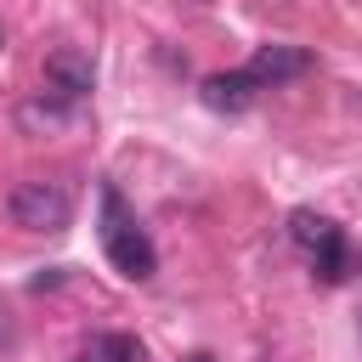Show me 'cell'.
<instances>
[{"mask_svg": "<svg viewBox=\"0 0 362 362\" xmlns=\"http://www.w3.org/2000/svg\"><path fill=\"white\" fill-rule=\"evenodd\" d=\"M311 266H317L322 283H345V277H351V249H345V232H339V226L311 249Z\"/></svg>", "mask_w": 362, "mask_h": 362, "instance_id": "obj_7", "label": "cell"}, {"mask_svg": "<svg viewBox=\"0 0 362 362\" xmlns=\"http://www.w3.org/2000/svg\"><path fill=\"white\" fill-rule=\"evenodd\" d=\"M198 96H204V107H215V113H243V107L260 96V85H255L249 68H226V74H209V79L198 85Z\"/></svg>", "mask_w": 362, "mask_h": 362, "instance_id": "obj_5", "label": "cell"}, {"mask_svg": "<svg viewBox=\"0 0 362 362\" xmlns=\"http://www.w3.org/2000/svg\"><path fill=\"white\" fill-rule=\"evenodd\" d=\"M6 221L23 226V232H62L74 221V192L62 181H45V175H28L6 192Z\"/></svg>", "mask_w": 362, "mask_h": 362, "instance_id": "obj_2", "label": "cell"}, {"mask_svg": "<svg viewBox=\"0 0 362 362\" xmlns=\"http://www.w3.org/2000/svg\"><path fill=\"white\" fill-rule=\"evenodd\" d=\"M68 119H74V102H62V96H51V90L17 107V124H23V130H62Z\"/></svg>", "mask_w": 362, "mask_h": 362, "instance_id": "obj_6", "label": "cell"}, {"mask_svg": "<svg viewBox=\"0 0 362 362\" xmlns=\"http://www.w3.org/2000/svg\"><path fill=\"white\" fill-rule=\"evenodd\" d=\"M317 68V57L305 51V45H260L255 57H249V74H255V85L266 90V85H288V79H300V74H311Z\"/></svg>", "mask_w": 362, "mask_h": 362, "instance_id": "obj_3", "label": "cell"}, {"mask_svg": "<svg viewBox=\"0 0 362 362\" xmlns=\"http://www.w3.org/2000/svg\"><path fill=\"white\" fill-rule=\"evenodd\" d=\"M192 362H209V356H192Z\"/></svg>", "mask_w": 362, "mask_h": 362, "instance_id": "obj_11", "label": "cell"}, {"mask_svg": "<svg viewBox=\"0 0 362 362\" xmlns=\"http://www.w3.org/2000/svg\"><path fill=\"white\" fill-rule=\"evenodd\" d=\"M79 362H136V339L130 334H90Z\"/></svg>", "mask_w": 362, "mask_h": 362, "instance_id": "obj_8", "label": "cell"}, {"mask_svg": "<svg viewBox=\"0 0 362 362\" xmlns=\"http://www.w3.org/2000/svg\"><path fill=\"white\" fill-rule=\"evenodd\" d=\"M0 40H6V34H0Z\"/></svg>", "mask_w": 362, "mask_h": 362, "instance_id": "obj_12", "label": "cell"}, {"mask_svg": "<svg viewBox=\"0 0 362 362\" xmlns=\"http://www.w3.org/2000/svg\"><path fill=\"white\" fill-rule=\"evenodd\" d=\"M102 249H107V260H113V272L119 277H130V283H147L153 272H158V255H153V238L124 215V198L107 187L102 192Z\"/></svg>", "mask_w": 362, "mask_h": 362, "instance_id": "obj_1", "label": "cell"}, {"mask_svg": "<svg viewBox=\"0 0 362 362\" xmlns=\"http://www.w3.org/2000/svg\"><path fill=\"white\" fill-rule=\"evenodd\" d=\"M45 85H51V96L79 102V96H90L96 68H90V57H85V51H51V57H45Z\"/></svg>", "mask_w": 362, "mask_h": 362, "instance_id": "obj_4", "label": "cell"}, {"mask_svg": "<svg viewBox=\"0 0 362 362\" xmlns=\"http://www.w3.org/2000/svg\"><path fill=\"white\" fill-rule=\"evenodd\" d=\"M288 226H294V243H300V249H317V243L334 232V221H322L317 209H294V221H288Z\"/></svg>", "mask_w": 362, "mask_h": 362, "instance_id": "obj_9", "label": "cell"}, {"mask_svg": "<svg viewBox=\"0 0 362 362\" xmlns=\"http://www.w3.org/2000/svg\"><path fill=\"white\" fill-rule=\"evenodd\" d=\"M0 339H6V311H0Z\"/></svg>", "mask_w": 362, "mask_h": 362, "instance_id": "obj_10", "label": "cell"}]
</instances>
